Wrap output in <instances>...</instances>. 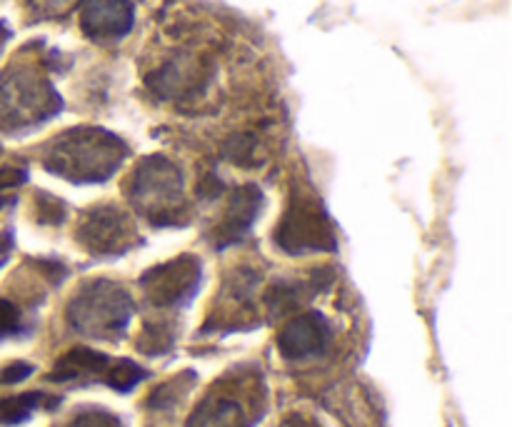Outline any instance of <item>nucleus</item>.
Wrapping results in <instances>:
<instances>
[{"mask_svg":"<svg viewBox=\"0 0 512 427\" xmlns=\"http://www.w3.org/2000/svg\"><path fill=\"white\" fill-rule=\"evenodd\" d=\"M70 427H120V423L105 413H88V415H80V418Z\"/></svg>","mask_w":512,"mask_h":427,"instance_id":"6ab92c4d","label":"nucleus"},{"mask_svg":"<svg viewBox=\"0 0 512 427\" xmlns=\"http://www.w3.org/2000/svg\"><path fill=\"white\" fill-rule=\"evenodd\" d=\"M30 375H33V365L13 363V365H10V368L3 370V375H0V383L13 385V383H20V380L30 378Z\"/></svg>","mask_w":512,"mask_h":427,"instance_id":"a211bd4d","label":"nucleus"},{"mask_svg":"<svg viewBox=\"0 0 512 427\" xmlns=\"http://www.w3.org/2000/svg\"><path fill=\"white\" fill-rule=\"evenodd\" d=\"M10 245H13V240H10V235H0V265H3L5 258H8Z\"/></svg>","mask_w":512,"mask_h":427,"instance_id":"412c9836","label":"nucleus"},{"mask_svg":"<svg viewBox=\"0 0 512 427\" xmlns=\"http://www.w3.org/2000/svg\"><path fill=\"white\" fill-rule=\"evenodd\" d=\"M110 365L108 355L98 353L93 348H73L68 355L58 360V365L53 368V373L48 375V380L53 383H68V380H75L83 373H103Z\"/></svg>","mask_w":512,"mask_h":427,"instance_id":"f8f14e48","label":"nucleus"},{"mask_svg":"<svg viewBox=\"0 0 512 427\" xmlns=\"http://www.w3.org/2000/svg\"><path fill=\"white\" fill-rule=\"evenodd\" d=\"M5 35H8V33H5V30H3V28H0V45H3V40H5Z\"/></svg>","mask_w":512,"mask_h":427,"instance_id":"4be33fe9","label":"nucleus"},{"mask_svg":"<svg viewBox=\"0 0 512 427\" xmlns=\"http://www.w3.org/2000/svg\"><path fill=\"white\" fill-rule=\"evenodd\" d=\"M188 427H250L243 408L228 398H208L190 415Z\"/></svg>","mask_w":512,"mask_h":427,"instance_id":"9b49d317","label":"nucleus"},{"mask_svg":"<svg viewBox=\"0 0 512 427\" xmlns=\"http://www.w3.org/2000/svg\"><path fill=\"white\" fill-rule=\"evenodd\" d=\"M145 375L148 373L140 365H135L133 360H120V363H115L108 370V385L113 390H118V393H128L140 380H145Z\"/></svg>","mask_w":512,"mask_h":427,"instance_id":"4468645a","label":"nucleus"},{"mask_svg":"<svg viewBox=\"0 0 512 427\" xmlns=\"http://www.w3.org/2000/svg\"><path fill=\"white\" fill-rule=\"evenodd\" d=\"M133 300L120 285L110 280H95L80 288L68 305V320L78 333L88 338L113 340L128 328L133 318Z\"/></svg>","mask_w":512,"mask_h":427,"instance_id":"7ed1b4c3","label":"nucleus"},{"mask_svg":"<svg viewBox=\"0 0 512 427\" xmlns=\"http://www.w3.org/2000/svg\"><path fill=\"white\" fill-rule=\"evenodd\" d=\"M128 155L123 140L103 128H75L60 135L45 158L50 173L73 183H103Z\"/></svg>","mask_w":512,"mask_h":427,"instance_id":"f257e3e1","label":"nucleus"},{"mask_svg":"<svg viewBox=\"0 0 512 427\" xmlns=\"http://www.w3.org/2000/svg\"><path fill=\"white\" fill-rule=\"evenodd\" d=\"M0 208H3V198H0Z\"/></svg>","mask_w":512,"mask_h":427,"instance_id":"5701e85b","label":"nucleus"},{"mask_svg":"<svg viewBox=\"0 0 512 427\" xmlns=\"http://www.w3.org/2000/svg\"><path fill=\"white\" fill-rule=\"evenodd\" d=\"M40 400H43V395L40 393H25V395H18V398L0 400V423L5 425L23 423V420H28L30 413L38 408Z\"/></svg>","mask_w":512,"mask_h":427,"instance_id":"ddd939ff","label":"nucleus"},{"mask_svg":"<svg viewBox=\"0 0 512 427\" xmlns=\"http://www.w3.org/2000/svg\"><path fill=\"white\" fill-rule=\"evenodd\" d=\"M275 243L290 255L328 253L335 250V230L318 200L295 198L275 233Z\"/></svg>","mask_w":512,"mask_h":427,"instance_id":"39448f33","label":"nucleus"},{"mask_svg":"<svg viewBox=\"0 0 512 427\" xmlns=\"http://www.w3.org/2000/svg\"><path fill=\"white\" fill-rule=\"evenodd\" d=\"M125 190L130 203L155 225H170L183 208V175L160 155L145 158L130 175Z\"/></svg>","mask_w":512,"mask_h":427,"instance_id":"20e7f679","label":"nucleus"},{"mask_svg":"<svg viewBox=\"0 0 512 427\" xmlns=\"http://www.w3.org/2000/svg\"><path fill=\"white\" fill-rule=\"evenodd\" d=\"M78 240L95 255H120L135 243V230L128 215L113 205L90 210L78 228Z\"/></svg>","mask_w":512,"mask_h":427,"instance_id":"0eeeda50","label":"nucleus"},{"mask_svg":"<svg viewBox=\"0 0 512 427\" xmlns=\"http://www.w3.org/2000/svg\"><path fill=\"white\" fill-rule=\"evenodd\" d=\"M18 330V308L8 300H0V338Z\"/></svg>","mask_w":512,"mask_h":427,"instance_id":"f3484780","label":"nucleus"},{"mask_svg":"<svg viewBox=\"0 0 512 427\" xmlns=\"http://www.w3.org/2000/svg\"><path fill=\"white\" fill-rule=\"evenodd\" d=\"M63 215H65V205L60 203L58 198H48V195H43V200H40L38 205L40 223H60Z\"/></svg>","mask_w":512,"mask_h":427,"instance_id":"dca6fc26","label":"nucleus"},{"mask_svg":"<svg viewBox=\"0 0 512 427\" xmlns=\"http://www.w3.org/2000/svg\"><path fill=\"white\" fill-rule=\"evenodd\" d=\"M133 3L130 0H83L80 28L90 40H120L133 30Z\"/></svg>","mask_w":512,"mask_h":427,"instance_id":"6e6552de","label":"nucleus"},{"mask_svg":"<svg viewBox=\"0 0 512 427\" xmlns=\"http://www.w3.org/2000/svg\"><path fill=\"white\" fill-rule=\"evenodd\" d=\"M25 170H18V168H3L0 170V188H13V185H20L25 183Z\"/></svg>","mask_w":512,"mask_h":427,"instance_id":"aec40b11","label":"nucleus"},{"mask_svg":"<svg viewBox=\"0 0 512 427\" xmlns=\"http://www.w3.org/2000/svg\"><path fill=\"white\" fill-rule=\"evenodd\" d=\"M60 110L53 85L30 68H8L0 73V128L18 130L45 123Z\"/></svg>","mask_w":512,"mask_h":427,"instance_id":"f03ea898","label":"nucleus"},{"mask_svg":"<svg viewBox=\"0 0 512 427\" xmlns=\"http://www.w3.org/2000/svg\"><path fill=\"white\" fill-rule=\"evenodd\" d=\"M253 150H255L253 138H248V135H240V138L230 140L228 148H225V153H228V158H233V163L250 165V160H253Z\"/></svg>","mask_w":512,"mask_h":427,"instance_id":"2eb2a0df","label":"nucleus"},{"mask_svg":"<svg viewBox=\"0 0 512 427\" xmlns=\"http://www.w3.org/2000/svg\"><path fill=\"white\" fill-rule=\"evenodd\" d=\"M330 343V325L320 313L300 315L290 320L278 335V348L285 358L300 360L320 355Z\"/></svg>","mask_w":512,"mask_h":427,"instance_id":"1a4fd4ad","label":"nucleus"},{"mask_svg":"<svg viewBox=\"0 0 512 427\" xmlns=\"http://www.w3.org/2000/svg\"><path fill=\"white\" fill-rule=\"evenodd\" d=\"M200 285V263L198 258H175L170 263L158 265L143 275V290L148 300L158 308L183 305L193 298Z\"/></svg>","mask_w":512,"mask_h":427,"instance_id":"423d86ee","label":"nucleus"},{"mask_svg":"<svg viewBox=\"0 0 512 427\" xmlns=\"http://www.w3.org/2000/svg\"><path fill=\"white\" fill-rule=\"evenodd\" d=\"M260 208H263V193H260L255 185H243L233 193L230 198L228 215H225L223 225L215 230V245H230L240 238V235L248 233L253 228L255 218H258Z\"/></svg>","mask_w":512,"mask_h":427,"instance_id":"9d476101","label":"nucleus"}]
</instances>
